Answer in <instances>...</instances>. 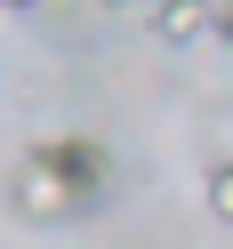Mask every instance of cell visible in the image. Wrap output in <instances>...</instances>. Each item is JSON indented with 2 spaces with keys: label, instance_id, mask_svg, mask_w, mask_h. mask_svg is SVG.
<instances>
[{
  "label": "cell",
  "instance_id": "6da1fadb",
  "mask_svg": "<svg viewBox=\"0 0 233 249\" xmlns=\"http://www.w3.org/2000/svg\"><path fill=\"white\" fill-rule=\"evenodd\" d=\"M24 161H40L49 177H65L81 201H97V193H105V177H113V161H105V145H97V137H40Z\"/></svg>",
  "mask_w": 233,
  "mask_h": 249
},
{
  "label": "cell",
  "instance_id": "7a4b0ae2",
  "mask_svg": "<svg viewBox=\"0 0 233 249\" xmlns=\"http://www.w3.org/2000/svg\"><path fill=\"white\" fill-rule=\"evenodd\" d=\"M17 209L33 217V225H65V217H81L89 201L72 193L65 177H49V169H40V161H24V169H17Z\"/></svg>",
  "mask_w": 233,
  "mask_h": 249
},
{
  "label": "cell",
  "instance_id": "3957f363",
  "mask_svg": "<svg viewBox=\"0 0 233 249\" xmlns=\"http://www.w3.org/2000/svg\"><path fill=\"white\" fill-rule=\"evenodd\" d=\"M209 0H153V40H161V49H193L201 33H209Z\"/></svg>",
  "mask_w": 233,
  "mask_h": 249
},
{
  "label": "cell",
  "instance_id": "277c9868",
  "mask_svg": "<svg viewBox=\"0 0 233 249\" xmlns=\"http://www.w3.org/2000/svg\"><path fill=\"white\" fill-rule=\"evenodd\" d=\"M209 217H217V225H233V161L209 169Z\"/></svg>",
  "mask_w": 233,
  "mask_h": 249
},
{
  "label": "cell",
  "instance_id": "5b68a950",
  "mask_svg": "<svg viewBox=\"0 0 233 249\" xmlns=\"http://www.w3.org/2000/svg\"><path fill=\"white\" fill-rule=\"evenodd\" d=\"M0 8H8V17H33V8H40V0H0Z\"/></svg>",
  "mask_w": 233,
  "mask_h": 249
},
{
  "label": "cell",
  "instance_id": "8992f818",
  "mask_svg": "<svg viewBox=\"0 0 233 249\" xmlns=\"http://www.w3.org/2000/svg\"><path fill=\"white\" fill-rule=\"evenodd\" d=\"M105 8H137V0H105Z\"/></svg>",
  "mask_w": 233,
  "mask_h": 249
},
{
  "label": "cell",
  "instance_id": "52a82bcc",
  "mask_svg": "<svg viewBox=\"0 0 233 249\" xmlns=\"http://www.w3.org/2000/svg\"><path fill=\"white\" fill-rule=\"evenodd\" d=\"M225 17H233V0H225Z\"/></svg>",
  "mask_w": 233,
  "mask_h": 249
}]
</instances>
